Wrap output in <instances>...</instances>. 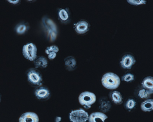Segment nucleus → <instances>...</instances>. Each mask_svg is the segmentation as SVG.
I'll return each mask as SVG.
<instances>
[{
	"label": "nucleus",
	"instance_id": "nucleus-14",
	"mask_svg": "<svg viewBox=\"0 0 153 122\" xmlns=\"http://www.w3.org/2000/svg\"><path fill=\"white\" fill-rule=\"evenodd\" d=\"M33 61L36 68H46L48 65V60L43 56H37Z\"/></svg>",
	"mask_w": 153,
	"mask_h": 122
},
{
	"label": "nucleus",
	"instance_id": "nucleus-6",
	"mask_svg": "<svg viewBox=\"0 0 153 122\" xmlns=\"http://www.w3.org/2000/svg\"><path fill=\"white\" fill-rule=\"evenodd\" d=\"M88 117V113L82 109L72 110L69 114V119L72 122H85Z\"/></svg>",
	"mask_w": 153,
	"mask_h": 122
},
{
	"label": "nucleus",
	"instance_id": "nucleus-19",
	"mask_svg": "<svg viewBox=\"0 0 153 122\" xmlns=\"http://www.w3.org/2000/svg\"><path fill=\"white\" fill-rule=\"evenodd\" d=\"M29 28V26L27 23L22 22L18 25L16 28V31L19 34H23L27 32Z\"/></svg>",
	"mask_w": 153,
	"mask_h": 122
},
{
	"label": "nucleus",
	"instance_id": "nucleus-9",
	"mask_svg": "<svg viewBox=\"0 0 153 122\" xmlns=\"http://www.w3.org/2000/svg\"><path fill=\"white\" fill-rule=\"evenodd\" d=\"M134 57L131 54L127 53L122 57L120 62L121 66L124 69H130L136 62Z\"/></svg>",
	"mask_w": 153,
	"mask_h": 122
},
{
	"label": "nucleus",
	"instance_id": "nucleus-11",
	"mask_svg": "<svg viewBox=\"0 0 153 122\" xmlns=\"http://www.w3.org/2000/svg\"><path fill=\"white\" fill-rule=\"evenodd\" d=\"M39 117L36 113L27 112L22 114L19 118V122H39Z\"/></svg>",
	"mask_w": 153,
	"mask_h": 122
},
{
	"label": "nucleus",
	"instance_id": "nucleus-1",
	"mask_svg": "<svg viewBox=\"0 0 153 122\" xmlns=\"http://www.w3.org/2000/svg\"><path fill=\"white\" fill-rule=\"evenodd\" d=\"M41 25L44 35L49 41L53 42L57 38L58 30L57 25L54 21L47 16L42 17Z\"/></svg>",
	"mask_w": 153,
	"mask_h": 122
},
{
	"label": "nucleus",
	"instance_id": "nucleus-3",
	"mask_svg": "<svg viewBox=\"0 0 153 122\" xmlns=\"http://www.w3.org/2000/svg\"><path fill=\"white\" fill-rule=\"evenodd\" d=\"M27 80L32 86L38 87L42 84V78L40 72L36 68H31L26 72Z\"/></svg>",
	"mask_w": 153,
	"mask_h": 122
},
{
	"label": "nucleus",
	"instance_id": "nucleus-23",
	"mask_svg": "<svg viewBox=\"0 0 153 122\" xmlns=\"http://www.w3.org/2000/svg\"><path fill=\"white\" fill-rule=\"evenodd\" d=\"M127 1L129 4L134 6H138L141 4H146V1L144 0H127Z\"/></svg>",
	"mask_w": 153,
	"mask_h": 122
},
{
	"label": "nucleus",
	"instance_id": "nucleus-5",
	"mask_svg": "<svg viewBox=\"0 0 153 122\" xmlns=\"http://www.w3.org/2000/svg\"><path fill=\"white\" fill-rule=\"evenodd\" d=\"M37 49L32 43H28L23 46L22 53L24 57L30 61H33L37 57Z\"/></svg>",
	"mask_w": 153,
	"mask_h": 122
},
{
	"label": "nucleus",
	"instance_id": "nucleus-2",
	"mask_svg": "<svg viewBox=\"0 0 153 122\" xmlns=\"http://www.w3.org/2000/svg\"><path fill=\"white\" fill-rule=\"evenodd\" d=\"M101 81L104 87L111 90L116 89L120 83V79L118 76L111 72L105 74L102 77Z\"/></svg>",
	"mask_w": 153,
	"mask_h": 122
},
{
	"label": "nucleus",
	"instance_id": "nucleus-15",
	"mask_svg": "<svg viewBox=\"0 0 153 122\" xmlns=\"http://www.w3.org/2000/svg\"><path fill=\"white\" fill-rule=\"evenodd\" d=\"M143 88L147 91L150 94L153 93V78L148 76L145 78L141 83Z\"/></svg>",
	"mask_w": 153,
	"mask_h": 122
},
{
	"label": "nucleus",
	"instance_id": "nucleus-10",
	"mask_svg": "<svg viewBox=\"0 0 153 122\" xmlns=\"http://www.w3.org/2000/svg\"><path fill=\"white\" fill-rule=\"evenodd\" d=\"M34 95L36 98L40 100H45L48 99L50 96L49 90L43 86L37 87L34 91Z\"/></svg>",
	"mask_w": 153,
	"mask_h": 122
},
{
	"label": "nucleus",
	"instance_id": "nucleus-4",
	"mask_svg": "<svg viewBox=\"0 0 153 122\" xmlns=\"http://www.w3.org/2000/svg\"><path fill=\"white\" fill-rule=\"evenodd\" d=\"M79 103L86 109L90 108L96 101V97L93 93L85 91L82 93L79 96Z\"/></svg>",
	"mask_w": 153,
	"mask_h": 122
},
{
	"label": "nucleus",
	"instance_id": "nucleus-13",
	"mask_svg": "<svg viewBox=\"0 0 153 122\" xmlns=\"http://www.w3.org/2000/svg\"><path fill=\"white\" fill-rule=\"evenodd\" d=\"M105 114L100 112H95L91 113L88 117V122H98L99 121L104 122L108 118Z\"/></svg>",
	"mask_w": 153,
	"mask_h": 122
},
{
	"label": "nucleus",
	"instance_id": "nucleus-22",
	"mask_svg": "<svg viewBox=\"0 0 153 122\" xmlns=\"http://www.w3.org/2000/svg\"><path fill=\"white\" fill-rule=\"evenodd\" d=\"M134 76L130 73H127L122 77V80L126 82H130L134 80Z\"/></svg>",
	"mask_w": 153,
	"mask_h": 122
},
{
	"label": "nucleus",
	"instance_id": "nucleus-18",
	"mask_svg": "<svg viewBox=\"0 0 153 122\" xmlns=\"http://www.w3.org/2000/svg\"><path fill=\"white\" fill-rule=\"evenodd\" d=\"M111 107V104L109 101L104 99L100 100L99 108L102 111L106 112L109 110Z\"/></svg>",
	"mask_w": 153,
	"mask_h": 122
},
{
	"label": "nucleus",
	"instance_id": "nucleus-7",
	"mask_svg": "<svg viewBox=\"0 0 153 122\" xmlns=\"http://www.w3.org/2000/svg\"><path fill=\"white\" fill-rule=\"evenodd\" d=\"M90 27L89 22L84 19L80 20L73 25V28L77 34L80 35L87 33L89 30Z\"/></svg>",
	"mask_w": 153,
	"mask_h": 122
},
{
	"label": "nucleus",
	"instance_id": "nucleus-16",
	"mask_svg": "<svg viewBox=\"0 0 153 122\" xmlns=\"http://www.w3.org/2000/svg\"><path fill=\"white\" fill-rule=\"evenodd\" d=\"M110 96L111 101L114 104H120L122 103L123 98L122 95L119 91H112L110 94Z\"/></svg>",
	"mask_w": 153,
	"mask_h": 122
},
{
	"label": "nucleus",
	"instance_id": "nucleus-12",
	"mask_svg": "<svg viewBox=\"0 0 153 122\" xmlns=\"http://www.w3.org/2000/svg\"><path fill=\"white\" fill-rule=\"evenodd\" d=\"M64 62L66 69L68 71H73L76 67V60L73 56H69L67 57L64 59Z\"/></svg>",
	"mask_w": 153,
	"mask_h": 122
},
{
	"label": "nucleus",
	"instance_id": "nucleus-26",
	"mask_svg": "<svg viewBox=\"0 0 153 122\" xmlns=\"http://www.w3.org/2000/svg\"><path fill=\"white\" fill-rule=\"evenodd\" d=\"M7 1L10 3L11 4H18L19 1V0H7Z\"/></svg>",
	"mask_w": 153,
	"mask_h": 122
},
{
	"label": "nucleus",
	"instance_id": "nucleus-20",
	"mask_svg": "<svg viewBox=\"0 0 153 122\" xmlns=\"http://www.w3.org/2000/svg\"><path fill=\"white\" fill-rule=\"evenodd\" d=\"M136 103L133 99L129 98L126 101V107L128 110H131L135 106Z\"/></svg>",
	"mask_w": 153,
	"mask_h": 122
},
{
	"label": "nucleus",
	"instance_id": "nucleus-21",
	"mask_svg": "<svg viewBox=\"0 0 153 122\" xmlns=\"http://www.w3.org/2000/svg\"><path fill=\"white\" fill-rule=\"evenodd\" d=\"M59 50V49L58 46L55 45H52L47 47L45 50V53L48 54L51 52H54L56 53H58Z\"/></svg>",
	"mask_w": 153,
	"mask_h": 122
},
{
	"label": "nucleus",
	"instance_id": "nucleus-8",
	"mask_svg": "<svg viewBox=\"0 0 153 122\" xmlns=\"http://www.w3.org/2000/svg\"><path fill=\"white\" fill-rule=\"evenodd\" d=\"M57 15L58 20L62 23L66 24L70 22L71 12L68 7L58 8Z\"/></svg>",
	"mask_w": 153,
	"mask_h": 122
},
{
	"label": "nucleus",
	"instance_id": "nucleus-27",
	"mask_svg": "<svg viewBox=\"0 0 153 122\" xmlns=\"http://www.w3.org/2000/svg\"><path fill=\"white\" fill-rule=\"evenodd\" d=\"M61 120V118L59 117H57L55 119V122H59Z\"/></svg>",
	"mask_w": 153,
	"mask_h": 122
},
{
	"label": "nucleus",
	"instance_id": "nucleus-28",
	"mask_svg": "<svg viewBox=\"0 0 153 122\" xmlns=\"http://www.w3.org/2000/svg\"><path fill=\"white\" fill-rule=\"evenodd\" d=\"M1 101V96L0 94V103Z\"/></svg>",
	"mask_w": 153,
	"mask_h": 122
},
{
	"label": "nucleus",
	"instance_id": "nucleus-25",
	"mask_svg": "<svg viewBox=\"0 0 153 122\" xmlns=\"http://www.w3.org/2000/svg\"><path fill=\"white\" fill-rule=\"evenodd\" d=\"M56 53L54 52H51L48 54V57L49 60H53L56 57Z\"/></svg>",
	"mask_w": 153,
	"mask_h": 122
},
{
	"label": "nucleus",
	"instance_id": "nucleus-17",
	"mask_svg": "<svg viewBox=\"0 0 153 122\" xmlns=\"http://www.w3.org/2000/svg\"><path fill=\"white\" fill-rule=\"evenodd\" d=\"M141 110L145 112H149L153 109V100L152 99H149L143 101L141 104Z\"/></svg>",
	"mask_w": 153,
	"mask_h": 122
},
{
	"label": "nucleus",
	"instance_id": "nucleus-24",
	"mask_svg": "<svg viewBox=\"0 0 153 122\" xmlns=\"http://www.w3.org/2000/svg\"><path fill=\"white\" fill-rule=\"evenodd\" d=\"M150 94L149 92L144 88L140 90L138 92V96L142 98H147Z\"/></svg>",
	"mask_w": 153,
	"mask_h": 122
}]
</instances>
